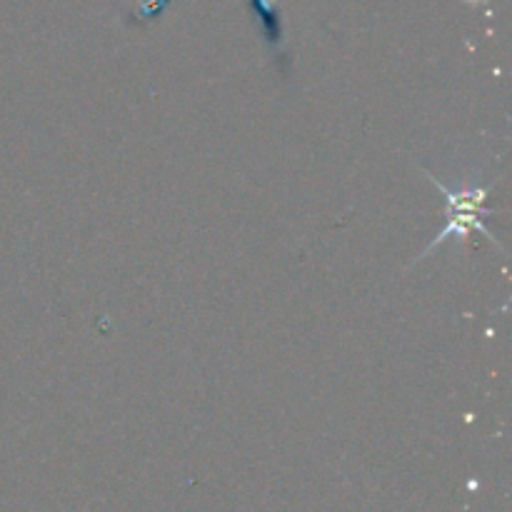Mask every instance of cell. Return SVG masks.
Masks as SVG:
<instances>
[{"label":"cell","mask_w":512,"mask_h":512,"mask_svg":"<svg viewBox=\"0 0 512 512\" xmlns=\"http://www.w3.org/2000/svg\"><path fill=\"white\" fill-rule=\"evenodd\" d=\"M425 178H428L430 183H433L435 188H438L440 193L445 195V200H448V208H445V215H448V225H445L443 233H440L438 238H435L433 243H430L428 248L423 250V255H420V258H425L430 250L438 248V245H443L445 240L453 238V235L460 240V243H465V238H468L470 230H478V233H483L485 238L493 240V243L500 248V243L493 238V233H490V230L485 228L483 223H480V215H485L483 203H485V198H488V190H485V188L450 190V188H445L440 180H435L430 173H425Z\"/></svg>","instance_id":"obj_1"},{"label":"cell","mask_w":512,"mask_h":512,"mask_svg":"<svg viewBox=\"0 0 512 512\" xmlns=\"http://www.w3.org/2000/svg\"><path fill=\"white\" fill-rule=\"evenodd\" d=\"M255 5H258V10L263 13L268 28H278V8H275V0H255Z\"/></svg>","instance_id":"obj_2"}]
</instances>
